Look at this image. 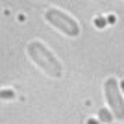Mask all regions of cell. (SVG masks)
<instances>
[{"label": "cell", "instance_id": "8", "mask_svg": "<svg viewBox=\"0 0 124 124\" xmlns=\"http://www.w3.org/2000/svg\"><path fill=\"white\" fill-rule=\"evenodd\" d=\"M87 124H98V122H96L94 119H89V122H87Z\"/></svg>", "mask_w": 124, "mask_h": 124}, {"label": "cell", "instance_id": "7", "mask_svg": "<svg viewBox=\"0 0 124 124\" xmlns=\"http://www.w3.org/2000/svg\"><path fill=\"white\" fill-rule=\"evenodd\" d=\"M113 22H115V15H109L108 17V24H113Z\"/></svg>", "mask_w": 124, "mask_h": 124}, {"label": "cell", "instance_id": "2", "mask_svg": "<svg viewBox=\"0 0 124 124\" xmlns=\"http://www.w3.org/2000/svg\"><path fill=\"white\" fill-rule=\"evenodd\" d=\"M45 19H46L48 24L57 28V30L61 31V33H65L67 37H78L80 35V24H78L70 15L56 9V8H50V9L45 11Z\"/></svg>", "mask_w": 124, "mask_h": 124}, {"label": "cell", "instance_id": "9", "mask_svg": "<svg viewBox=\"0 0 124 124\" xmlns=\"http://www.w3.org/2000/svg\"><path fill=\"white\" fill-rule=\"evenodd\" d=\"M120 87H122V91H124V82H120Z\"/></svg>", "mask_w": 124, "mask_h": 124}, {"label": "cell", "instance_id": "1", "mask_svg": "<svg viewBox=\"0 0 124 124\" xmlns=\"http://www.w3.org/2000/svg\"><path fill=\"white\" fill-rule=\"evenodd\" d=\"M26 52H28L30 59L35 63L45 74H48V76H52V78L61 76L63 67H61V63H59V59H57L41 41H31L30 45L26 46Z\"/></svg>", "mask_w": 124, "mask_h": 124}, {"label": "cell", "instance_id": "4", "mask_svg": "<svg viewBox=\"0 0 124 124\" xmlns=\"http://www.w3.org/2000/svg\"><path fill=\"white\" fill-rule=\"evenodd\" d=\"M98 117H100V120H102V122H111V120L115 119L113 113H111L109 109H106V108H102V109L98 111Z\"/></svg>", "mask_w": 124, "mask_h": 124}, {"label": "cell", "instance_id": "3", "mask_svg": "<svg viewBox=\"0 0 124 124\" xmlns=\"http://www.w3.org/2000/svg\"><path fill=\"white\" fill-rule=\"evenodd\" d=\"M104 94H106V102H108V108L113 113V117L117 120H124V96L120 93L119 82L115 78H108L106 80Z\"/></svg>", "mask_w": 124, "mask_h": 124}, {"label": "cell", "instance_id": "5", "mask_svg": "<svg viewBox=\"0 0 124 124\" xmlns=\"http://www.w3.org/2000/svg\"><path fill=\"white\" fill-rule=\"evenodd\" d=\"M106 24H108V19H102V17H96V19H94V26H96V28H104Z\"/></svg>", "mask_w": 124, "mask_h": 124}, {"label": "cell", "instance_id": "6", "mask_svg": "<svg viewBox=\"0 0 124 124\" xmlns=\"http://www.w3.org/2000/svg\"><path fill=\"white\" fill-rule=\"evenodd\" d=\"M0 94H2V98H4V100H11V98H13V91H8V89H2V93H0Z\"/></svg>", "mask_w": 124, "mask_h": 124}]
</instances>
